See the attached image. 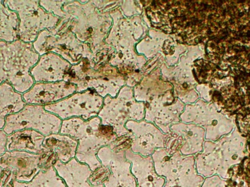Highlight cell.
<instances>
[{"instance_id": "cell-1", "label": "cell", "mask_w": 250, "mask_h": 187, "mask_svg": "<svg viewBox=\"0 0 250 187\" xmlns=\"http://www.w3.org/2000/svg\"><path fill=\"white\" fill-rule=\"evenodd\" d=\"M120 4L117 1L110 10L113 24L105 43L114 49L108 62L124 76L125 86L134 88L144 77L143 69L148 62L138 54L135 47L152 26L146 11L141 16L125 18Z\"/></svg>"}, {"instance_id": "cell-2", "label": "cell", "mask_w": 250, "mask_h": 187, "mask_svg": "<svg viewBox=\"0 0 250 187\" xmlns=\"http://www.w3.org/2000/svg\"><path fill=\"white\" fill-rule=\"evenodd\" d=\"M117 1H65L61 19L79 41L90 47L94 54L108 48L105 43L113 24L110 10Z\"/></svg>"}, {"instance_id": "cell-3", "label": "cell", "mask_w": 250, "mask_h": 187, "mask_svg": "<svg viewBox=\"0 0 250 187\" xmlns=\"http://www.w3.org/2000/svg\"><path fill=\"white\" fill-rule=\"evenodd\" d=\"M114 49L108 48L97 54L95 58H82L72 65L64 78V82L76 85V92L91 90L105 98H114L125 86L124 76L118 68L108 62Z\"/></svg>"}, {"instance_id": "cell-4", "label": "cell", "mask_w": 250, "mask_h": 187, "mask_svg": "<svg viewBox=\"0 0 250 187\" xmlns=\"http://www.w3.org/2000/svg\"><path fill=\"white\" fill-rule=\"evenodd\" d=\"M179 148L176 138L167 134L165 148L151 156L156 173L166 181L163 187H201L204 179L197 173L195 157L182 155Z\"/></svg>"}, {"instance_id": "cell-5", "label": "cell", "mask_w": 250, "mask_h": 187, "mask_svg": "<svg viewBox=\"0 0 250 187\" xmlns=\"http://www.w3.org/2000/svg\"><path fill=\"white\" fill-rule=\"evenodd\" d=\"M39 59L32 42L0 41V84L9 83L16 92L24 94L35 83L30 72Z\"/></svg>"}, {"instance_id": "cell-6", "label": "cell", "mask_w": 250, "mask_h": 187, "mask_svg": "<svg viewBox=\"0 0 250 187\" xmlns=\"http://www.w3.org/2000/svg\"><path fill=\"white\" fill-rule=\"evenodd\" d=\"M33 46L40 56L54 53L72 65L77 64L82 58L92 59L97 56L89 45L76 38L61 19L55 27L41 32L33 42Z\"/></svg>"}, {"instance_id": "cell-7", "label": "cell", "mask_w": 250, "mask_h": 187, "mask_svg": "<svg viewBox=\"0 0 250 187\" xmlns=\"http://www.w3.org/2000/svg\"><path fill=\"white\" fill-rule=\"evenodd\" d=\"M145 116V104L134 97L133 88L123 86L117 97L108 95L98 117L104 126H111L118 138L129 135L125 125L129 121L141 122Z\"/></svg>"}, {"instance_id": "cell-8", "label": "cell", "mask_w": 250, "mask_h": 187, "mask_svg": "<svg viewBox=\"0 0 250 187\" xmlns=\"http://www.w3.org/2000/svg\"><path fill=\"white\" fill-rule=\"evenodd\" d=\"M204 56L202 44L188 45L186 52L176 65L170 67L162 64L160 66L163 79L171 83L175 97L185 104H193L200 99L196 91L198 83L194 76L192 65L195 61Z\"/></svg>"}, {"instance_id": "cell-9", "label": "cell", "mask_w": 250, "mask_h": 187, "mask_svg": "<svg viewBox=\"0 0 250 187\" xmlns=\"http://www.w3.org/2000/svg\"><path fill=\"white\" fill-rule=\"evenodd\" d=\"M4 4L17 13L19 39L23 42L33 43L41 32L53 29L60 21V18L41 7L40 1L9 0Z\"/></svg>"}, {"instance_id": "cell-10", "label": "cell", "mask_w": 250, "mask_h": 187, "mask_svg": "<svg viewBox=\"0 0 250 187\" xmlns=\"http://www.w3.org/2000/svg\"><path fill=\"white\" fill-rule=\"evenodd\" d=\"M129 135L119 138L114 145L101 148L98 160L108 170L104 187H137L136 179L132 173V165L126 158L125 152L130 148Z\"/></svg>"}, {"instance_id": "cell-11", "label": "cell", "mask_w": 250, "mask_h": 187, "mask_svg": "<svg viewBox=\"0 0 250 187\" xmlns=\"http://www.w3.org/2000/svg\"><path fill=\"white\" fill-rule=\"evenodd\" d=\"M62 120L45 110L44 106L28 104L22 110L6 118L2 130L9 135L16 131L32 129L43 136L59 134Z\"/></svg>"}, {"instance_id": "cell-12", "label": "cell", "mask_w": 250, "mask_h": 187, "mask_svg": "<svg viewBox=\"0 0 250 187\" xmlns=\"http://www.w3.org/2000/svg\"><path fill=\"white\" fill-rule=\"evenodd\" d=\"M55 159L48 151L31 154L21 151H6L0 155V168L10 173L13 182L29 183L42 169L54 166Z\"/></svg>"}, {"instance_id": "cell-13", "label": "cell", "mask_w": 250, "mask_h": 187, "mask_svg": "<svg viewBox=\"0 0 250 187\" xmlns=\"http://www.w3.org/2000/svg\"><path fill=\"white\" fill-rule=\"evenodd\" d=\"M188 45L178 42L173 35H169L158 28L151 27L148 34L136 45L138 54L147 60L158 57L167 67H173L186 52Z\"/></svg>"}, {"instance_id": "cell-14", "label": "cell", "mask_w": 250, "mask_h": 187, "mask_svg": "<svg viewBox=\"0 0 250 187\" xmlns=\"http://www.w3.org/2000/svg\"><path fill=\"white\" fill-rule=\"evenodd\" d=\"M180 120L182 123L201 126L205 130V139L209 141H215L223 134H227L222 126L230 130L233 127L231 122L217 111L214 104L201 99L193 104H185Z\"/></svg>"}, {"instance_id": "cell-15", "label": "cell", "mask_w": 250, "mask_h": 187, "mask_svg": "<svg viewBox=\"0 0 250 187\" xmlns=\"http://www.w3.org/2000/svg\"><path fill=\"white\" fill-rule=\"evenodd\" d=\"M104 101V98L96 92L87 90L76 92L61 101L44 107L62 121L72 118H81L88 121L98 116Z\"/></svg>"}, {"instance_id": "cell-16", "label": "cell", "mask_w": 250, "mask_h": 187, "mask_svg": "<svg viewBox=\"0 0 250 187\" xmlns=\"http://www.w3.org/2000/svg\"><path fill=\"white\" fill-rule=\"evenodd\" d=\"M129 131L130 150L141 157H151L159 148H165L167 134L146 121H129L125 125Z\"/></svg>"}, {"instance_id": "cell-17", "label": "cell", "mask_w": 250, "mask_h": 187, "mask_svg": "<svg viewBox=\"0 0 250 187\" xmlns=\"http://www.w3.org/2000/svg\"><path fill=\"white\" fill-rule=\"evenodd\" d=\"M112 127L102 125L100 129L86 135L79 142L76 159L79 163L87 165L92 172L102 167L98 158L100 150L105 146H111L119 139Z\"/></svg>"}, {"instance_id": "cell-18", "label": "cell", "mask_w": 250, "mask_h": 187, "mask_svg": "<svg viewBox=\"0 0 250 187\" xmlns=\"http://www.w3.org/2000/svg\"><path fill=\"white\" fill-rule=\"evenodd\" d=\"M160 66L144 76L133 88L134 97L137 101L146 104L171 103L177 98L174 96L171 83L163 79Z\"/></svg>"}, {"instance_id": "cell-19", "label": "cell", "mask_w": 250, "mask_h": 187, "mask_svg": "<svg viewBox=\"0 0 250 187\" xmlns=\"http://www.w3.org/2000/svg\"><path fill=\"white\" fill-rule=\"evenodd\" d=\"M76 85L68 82L35 83L32 88L22 94L26 104L45 106L54 104L76 93Z\"/></svg>"}, {"instance_id": "cell-20", "label": "cell", "mask_w": 250, "mask_h": 187, "mask_svg": "<svg viewBox=\"0 0 250 187\" xmlns=\"http://www.w3.org/2000/svg\"><path fill=\"white\" fill-rule=\"evenodd\" d=\"M185 108V103L178 98L171 103L146 104L144 120L154 124L163 133L169 134L170 127L181 122Z\"/></svg>"}, {"instance_id": "cell-21", "label": "cell", "mask_w": 250, "mask_h": 187, "mask_svg": "<svg viewBox=\"0 0 250 187\" xmlns=\"http://www.w3.org/2000/svg\"><path fill=\"white\" fill-rule=\"evenodd\" d=\"M71 66L60 56L46 53L40 56L38 62L31 70V76L35 83L62 82Z\"/></svg>"}, {"instance_id": "cell-22", "label": "cell", "mask_w": 250, "mask_h": 187, "mask_svg": "<svg viewBox=\"0 0 250 187\" xmlns=\"http://www.w3.org/2000/svg\"><path fill=\"white\" fill-rule=\"evenodd\" d=\"M169 134L177 140L182 155L195 157L203 150L206 132L201 126L179 122L170 127Z\"/></svg>"}, {"instance_id": "cell-23", "label": "cell", "mask_w": 250, "mask_h": 187, "mask_svg": "<svg viewBox=\"0 0 250 187\" xmlns=\"http://www.w3.org/2000/svg\"><path fill=\"white\" fill-rule=\"evenodd\" d=\"M125 156L132 165V173L136 179L137 187H164L166 181L156 173L152 157L134 154L129 148L126 150Z\"/></svg>"}, {"instance_id": "cell-24", "label": "cell", "mask_w": 250, "mask_h": 187, "mask_svg": "<svg viewBox=\"0 0 250 187\" xmlns=\"http://www.w3.org/2000/svg\"><path fill=\"white\" fill-rule=\"evenodd\" d=\"M54 167L67 187H104V185H92L90 177L93 172L87 165L79 163L76 158L67 163L57 161Z\"/></svg>"}, {"instance_id": "cell-25", "label": "cell", "mask_w": 250, "mask_h": 187, "mask_svg": "<svg viewBox=\"0 0 250 187\" xmlns=\"http://www.w3.org/2000/svg\"><path fill=\"white\" fill-rule=\"evenodd\" d=\"M45 136L32 129L16 131L7 135V151H21L31 154H41L43 151L42 143Z\"/></svg>"}, {"instance_id": "cell-26", "label": "cell", "mask_w": 250, "mask_h": 187, "mask_svg": "<svg viewBox=\"0 0 250 187\" xmlns=\"http://www.w3.org/2000/svg\"><path fill=\"white\" fill-rule=\"evenodd\" d=\"M79 142L67 135L54 134L45 137L42 143L44 151H48L56 161L67 163L76 158Z\"/></svg>"}, {"instance_id": "cell-27", "label": "cell", "mask_w": 250, "mask_h": 187, "mask_svg": "<svg viewBox=\"0 0 250 187\" xmlns=\"http://www.w3.org/2000/svg\"><path fill=\"white\" fill-rule=\"evenodd\" d=\"M25 105L21 94L16 92L9 83L0 84V130L5 125L6 118L20 111Z\"/></svg>"}, {"instance_id": "cell-28", "label": "cell", "mask_w": 250, "mask_h": 187, "mask_svg": "<svg viewBox=\"0 0 250 187\" xmlns=\"http://www.w3.org/2000/svg\"><path fill=\"white\" fill-rule=\"evenodd\" d=\"M101 126L102 122L98 116L88 121L81 118H72L62 121L60 133L79 141L86 135L98 131Z\"/></svg>"}, {"instance_id": "cell-29", "label": "cell", "mask_w": 250, "mask_h": 187, "mask_svg": "<svg viewBox=\"0 0 250 187\" xmlns=\"http://www.w3.org/2000/svg\"><path fill=\"white\" fill-rule=\"evenodd\" d=\"M19 26L17 13L0 1V41L11 42L19 40Z\"/></svg>"}, {"instance_id": "cell-30", "label": "cell", "mask_w": 250, "mask_h": 187, "mask_svg": "<svg viewBox=\"0 0 250 187\" xmlns=\"http://www.w3.org/2000/svg\"><path fill=\"white\" fill-rule=\"evenodd\" d=\"M13 187H67L54 166L42 169L29 183L13 182Z\"/></svg>"}, {"instance_id": "cell-31", "label": "cell", "mask_w": 250, "mask_h": 187, "mask_svg": "<svg viewBox=\"0 0 250 187\" xmlns=\"http://www.w3.org/2000/svg\"><path fill=\"white\" fill-rule=\"evenodd\" d=\"M120 9L125 18H131L135 16H141L145 11L144 4L141 1H120Z\"/></svg>"}, {"instance_id": "cell-32", "label": "cell", "mask_w": 250, "mask_h": 187, "mask_svg": "<svg viewBox=\"0 0 250 187\" xmlns=\"http://www.w3.org/2000/svg\"><path fill=\"white\" fill-rule=\"evenodd\" d=\"M65 1H40V4L47 12L54 15L60 19L64 17L62 6Z\"/></svg>"}, {"instance_id": "cell-33", "label": "cell", "mask_w": 250, "mask_h": 187, "mask_svg": "<svg viewBox=\"0 0 250 187\" xmlns=\"http://www.w3.org/2000/svg\"><path fill=\"white\" fill-rule=\"evenodd\" d=\"M6 144H7V135L4 131L0 130V155H2L7 151ZM1 172L2 170L0 168V175H1Z\"/></svg>"}, {"instance_id": "cell-34", "label": "cell", "mask_w": 250, "mask_h": 187, "mask_svg": "<svg viewBox=\"0 0 250 187\" xmlns=\"http://www.w3.org/2000/svg\"><path fill=\"white\" fill-rule=\"evenodd\" d=\"M0 187H13V185H0Z\"/></svg>"}]
</instances>
